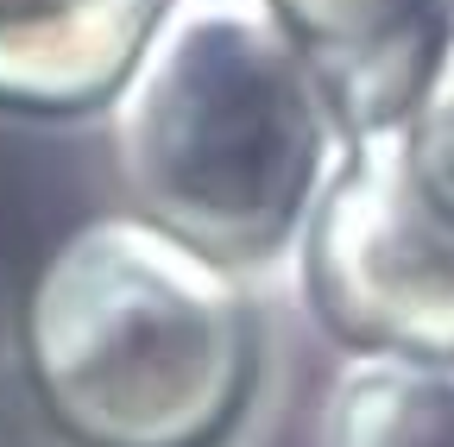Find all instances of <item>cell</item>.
Segmentation results:
<instances>
[{
  "label": "cell",
  "mask_w": 454,
  "mask_h": 447,
  "mask_svg": "<svg viewBox=\"0 0 454 447\" xmlns=\"http://www.w3.org/2000/svg\"><path fill=\"white\" fill-rule=\"evenodd\" d=\"M107 145L133 214L253 277L297 252L348 133L271 0H170Z\"/></svg>",
  "instance_id": "6da1fadb"
},
{
  "label": "cell",
  "mask_w": 454,
  "mask_h": 447,
  "mask_svg": "<svg viewBox=\"0 0 454 447\" xmlns=\"http://www.w3.org/2000/svg\"><path fill=\"white\" fill-rule=\"evenodd\" d=\"M20 366L64 447H234L265 390V315L240 271L114 208L38 265Z\"/></svg>",
  "instance_id": "7a4b0ae2"
},
{
  "label": "cell",
  "mask_w": 454,
  "mask_h": 447,
  "mask_svg": "<svg viewBox=\"0 0 454 447\" xmlns=\"http://www.w3.org/2000/svg\"><path fill=\"white\" fill-rule=\"evenodd\" d=\"M291 265L348 353L454 359V220L417 183L397 127L348 139Z\"/></svg>",
  "instance_id": "3957f363"
},
{
  "label": "cell",
  "mask_w": 454,
  "mask_h": 447,
  "mask_svg": "<svg viewBox=\"0 0 454 447\" xmlns=\"http://www.w3.org/2000/svg\"><path fill=\"white\" fill-rule=\"evenodd\" d=\"M348 139L404 127L448 32L442 0H271Z\"/></svg>",
  "instance_id": "277c9868"
},
{
  "label": "cell",
  "mask_w": 454,
  "mask_h": 447,
  "mask_svg": "<svg viewBox=\"0 0 454 447\" xmlns=\"http://www.w3.org/2000/svg\"><path fill=\"white\" fill-rule=\"evenodd\" d=\"M170 0H26L0 13V107L38 120L107 114Z\"/></svg>",
  "instance_id": "5b68a950"
},
{
  "label": "cell",
  "mask_w": 454,
  "mask_h": 447,
  "mask_svg": "<svg viewBox=\"0 0 454 447\" xmlns=\"http://www.w3.org/2000/svg\"><path fill=\"white\" fill-rule=\"evenodd\" d=\"M316 447H454V359L348 353L322 390Z\"/></svg>",
  "instance_id": "8992f818"
},
{
  "label": "cell",
  "mask_w": 454,
  "mask_h": 447,
  "mask_svg": "<svg viewBox=\"0 0 454 447\" xmlns=\"http://www.w3.org/2000/svg\"><path fill=\"white\" fill-rule=\"evenodd\" d=\"M397 145H404L429 202L454 220V19L442 32V50H435V70H429L423 95L411 101L404 127H397Z\"/></svg>",
  "instance_id": "52a82bcc"
},
{
  "label": "cell",
  "mask_w": 454,
  "mask_h": 447,
  "mask_svg": "<svg viewBox=\"0 0 454 447\" xmlns=\"http://www.w3.org/2000/svg\"><path fill=\"white\" fill-rule=\"evenodd\" d=\"M13 7H26V0H0V13H13Z\"/></svg>",
  "instance_id": "ba28073f"
},
{
  "label": "cell",
  "mask_w": 454,
  "mask_h": 447,
  "mask_svg": "<svg viewBox=\"0 0 454 447\" xmlns=\"http://www.w3.org/2000/svg\"><path fill=\"white\" fill-rule=\"evenodd\" d=\"M442 7H448V13H454V0H442Z\"/></svg>",
  "instance_id": "9c48e42d"
}]
</instances>
